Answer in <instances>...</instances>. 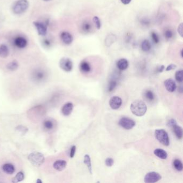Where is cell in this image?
Segmentation results:
<instances>
[{
  "mask_svg": "<svg viewBox=\"0 0 183 183\" xmlns=\"http://www.w3.org/2000/svg\"><path fill=\"white\" fill-rule=\"evenodd\" d=\"M131 111L134 115L138 117H142L146 114L147 107L144 101L140 100H136L131 105Z\"/></svg>",
  "mask_w": 183,
  "mask_h": 183,
  "instance_id": "cell-1",
  "label": "cell"
},
{
  "mask_svg": "<svg viewBox=\"0 0 183 183\" xmlns=\"http://www.w3.org/2000/svg\"><path fill=\"white\" fill-rule=\"evenodd\" d=\"M29 2L27 0H17L14 3L12 7V10L14 14L21 15L23 14L28 9Z\"/></svg>",
  "mask_w": 183,
  "mask_h": 183,
  "instance_id": "cell-2",
  "label": "cell"
},
{
  "mask_svg": "<svg viewBox=\"0 0 183 183\" xmlns=\"http://www.w3.org/2000/svg\"><path fill=\"white\" fill-rule=\"evenodd\" d=\"M28 160L33 166L39 167L44 163L45 157L41 152H33L29 155Z\"/></svg>",
  "mask_w": 183,
  "mask_h": 183,
  "instance_id": "cell-3",
  "label": "cell"
},
{
  "mask_svg": "<svg viewBox=\"0 0 183 183\" xmlns=\"http://www.w3.org/2000/svg\"><path fill=\"white\" fill-rule=\"evenodd\" d=\"M32 79L36 83L43 82L46 80L47 73L46 70L42 68H37L33 70L31 74Z\"/></svg>",
  "mask_w": 183,
  "mask_h": 183,
  "instance_id": "cell-4",
  "label": "cell"
},
{
  "mask_svg": "<svg viewBox=\"0 0 183 183\" xmlns=\"http://www.w3.org/2000/svg\"><path fill=\"white\" fill-rule=\"evenodd\" d=\"M155 136L159 142L165 146L169 145V138L167 132L164 129H156L155 132Z\"/></svg>",
  "mask_w": 183,
  "mask_h": 183,
  "instance_id": "cell-5",
  "label": "cell"
},
{
  "mask_svg": "<svg viewBox=\"0 0 183 183\" xmlns=\"http://www.w3.org/2000/svg\"><path fill=\"white\" fill-rule=\"evenodd\" d=\"M33 25L35 26L38 33L39 35L45 36L47 33V21L43 22L41 21H35L33 22Z\"/></svg>",
  "mask_w": 183,
  "mask_h": 183,
  "instance_id": "cell-6",
  "label": "cell"
},
{
  "mask_svg": "<svg viewBox=\"0 0 183 183\" xmlns=\"http://www.w3.org/2000/svg\"><path fill=\"white\" fill-rule=\"evenodd\" d=\"M59 66L63 70L66 72H70L73 68L72 61L68 58H63L59 61Z\"/></svg>",
  "mask_w": 183,
  "mask_h": 183,
  "instance_id": "cell-7",
  "label": "cell"
},
{
  "mask_svg": "<svg viewBox=\"0 0 183 183\" xmlns=\"http://www.w3.org/2000/svg\"><path fill=\"white\" fill-rule=\"evenodd\" d=\"M162 178L160 174L156 172H150L147 173L144 178V181L146 183H156Z\"/></svg>",
  "mask_w": 183,
  "mask_h": 183,
  "instance_id": "cell-8",
  "label": "cell"
},
{
  "mask_svg": "<svg viewBox=\"0 0 183 183\" xmlns=\"http://www.w3.org/2000/svg\"><path fill=\"white\" fill-rule=\"evenodd\" d=\"M119 125L123 128L127 130L132 129L135 125V122L132 119L127 117H124L120 119Z\"/></svg>",
  "mask_w": 183,
  "mask_h": 183,
  "instance_id": "cell-9",
  "label": "cell"
},
{
  "mask_svg": "<svg viewBox=\"0 0 183 183\" xmlns=\"http://www.w3.org/2000/svg\"><path fill=\"white\" fill-rule=\"evenodd\" d=\"M60 39L65 45H70L74 40V38L71 33L67 31H63L60 34Z\"/></svg>",
  "mask_w": 183,
  "mask_h": 183,
  "instance_id": "cell-10",
  "label": "cell"
},
{
  "mask_svg": "<svg viewBox=\"0 0 183 183\" xmlns=\"http://www.w3.org/2000/svg\"><path fill=\"white\" fill-rule=\"evenodd\" d=\"M14 44L18 49H24L27 46V40L24 37L18 36L14 39Z\"/></svg>",
  "mask_w": 183,
  "mask_h": 183,
  "instance_id": "cell-11",
  "label": "cell"
},
{
  "mask_svg": "<svg viewBox=\"0 0 183 183\" xmlns=\"http://www.w3.org/2000/svg\"><path fill=\"white\" fill-rule=\"evenodd\" d=\"M122 104V100L120 97L115 96L111 98L109 101V105L113 110L118 109Z\"/></svg>",
  "mask_w": 183,
  "mask_h": 183,
  "instance_id": "cell-12",
  "label": "cell"
},
{
  "mask_svg": "<svg viewBox=\"0 0 183 183\" xmlns=\"http://www.w3.org/2000/svg\"><path fill=\"white\" fill-rule=\"evenodd\" d=\"M93 29V26L92 23L88 21H84L81 25V31L84 34L91 32Z\"/></svg>",
  "mask_w": 183,
  "mask_h": 183,
  "instance_id": "cell-13",
  "label": "cell"
},
{
  "mask_svg": "<svg viewBox=\"0 0 183 183\" xmlns=\"http://www.w3.org/2000/svg\"><path fill=\"white\" fill-rule=\"evenodd\" d=\"M53 119L50 118H47L45 119L43 122V127L44 130L47 132H50L53 130L54 129L55 124Z\"/></svg>",
  "mask_w": 183,
  "mask_h": 183,
  "instance_id": "cell-14",
  "label": "cell"
},
{
  "mask_svg": "<svg viewBox=\"0 0 183 183\" xmlns=\"http://www.w3.org/2000/svg\"><path fill=\"white\" fill-rule=\"evenodd\" d=\"M164 85L166 89L170 92H172L176 89V84L171 78H168L164 82Z\"/></svg>",
  "mask_w": 183,
  "mask_h": 183,
  "instance_id": "cell-15",
  "label": "cell"
},
{
  "mask_svg": "<svg viewBox=\"0 0 183 183\" xmlns=\"http://www.w3.org/2000/svg\"><path fill=\"white\" fill-rule=\"evenodd\" d=\"M80 70L81 72L87 74L92 71V66L87 61H82L80 63Z\"/></svg>",
  "mask_w": 183,
  "mask_h": 183,
  "instance_id": "cell-16",
  "label": "cell"
},
{
  "mask_svg": "<svg viewBox=\"0 0 183 183\" xmlns=\"http://www.w3.org/2000/svg\"><path fill=\"white\" fill-rule=\"evenodd\" d=\"M73 104L72 103H67L65 104L61 109V112L63 115L64 116H68L70 115V114L72 112L73 110Z\"/></svg>",
  "mask_w": 183,
  "mask_h": 183,
  "instance_id": "cell-17",
  "label": "cell"
},
{
  "mask_svg": "<svg viewBox=\"0 0 183 183\" xmlns=\"http://www.w3.org/2000/svg\"><path fill=\"white\" fill-rule=\"evenodd\" d=\"M116 66H117V68H118L119 70H126L129 66V61L127 60L126 59H119V60L117 61V63H116Z\"/></svg>",
  "mask_w": 183,
  "mask_h": 183,
  "instance_id": "cell-18",
  "label": "cell"
},
{
  "mask_svg": "<svg viewBox=\"0 0 183 183\" xmlns=\"http://www.w3.org/2000/svg\"><path fill=\"white\" fill-rule=\"evenodd\" d=\"M67 162L64 160H58L53 164V167L59 171H61L66 168Z\"/></svg>",
  "mask_w": 183,
  "mask_h": 183,
  "instance_id": "cell-19",
  "label": "cell"
},
{
  "mask_svg": "<svg viewBox=\"0 0 183 183\" xmlns=\"http://www.w3.org/2000/svg\"><path fill=\"white\" fill-rule=\"evenodd\" d=\"M116 40H117V36L114 34L110 33L105 38V45L107 47H110Z\"/></svg>",
  "mask_w": 183,
  "mask_h": 183,
  "instance_id": "cell-20",
  "label": "cell"
},
{
  "mask_svg": "<svg viewBox=\"0 0 183 183\" xmlns=\"http://www.w3.org/2000/svg\"><path fill=\"white\" fill-rule=\"evenodd\" d=\"M141 49L144 52H149L152 49V44L147 39H144L141 44Z\"/></svg>",
  "mask_w": 183,
  "mask_h": 183,
  "instance_id": "cell-21",
  "label": "cell"
},
{
  "mask_svg": "<svg viewBox=\"0 0 183 183\" xmlns=\"http://www.w3.org/2000/svg\"><path fill=\"white\" fill-rule=\"evenodd\" d=\"M154 154L156 155L157 157L160 158L162 160H166L167 158V152L165 150L161 149V148H157L154 151Z\"/></svg>",
  "mask_w": 183,
  "mask_h": 183,
  "instance_id": "cell-22",
  "label": "cell"
},
{
  "mask_svg": "<svg viewBox=\"0 0 183 183\" xmlns=\"http://www.w3.org/2000/svg\"><path fill=\"white\" fill-rule=\"evenodd\" d=\"M9 54V50L8 46L5 44L0 45V57L6 58Z\"/></svg>",
  "mask_w": 183,
  "mask_h": 183,
  "instance_id": "cell-23",
  "label": "cell"
},
{
  "mask_svg": "<svg viewBox=\"0 0 183 183\" xmlns=\"http://www.w3.org/2000/svg\"><path fill=\"white\" fill-rule=\"evenodd\" d=\"M2 169L5 173L9 175H12V173H14L15 170L14 166L10 163L5 164L3 166Z\"/></svg>",
  "mask_w": 183,
  "mask_h": 183,
  "instance_id": "cell-24",
  "label": "cell"
},
{
  "mask_svg": "<svg viewBox=\"0 0 183 183\" xmlns=\"http://www.w3.org/2000/svg\"><path fill=\"white\" fill-rule=\"evenodd\" d=\"M172 129L176 137L178 139H181L183 138V129H181V127L176 125L172 127Z\"/></svg>",
  "mask_w": 183,
  "mask_h": 183,
  "instance_id": "cell-25",
  "label": "cell"
},
{
  "mask_svg": "<svg viewBox=\"0 0 183 183\" xmlns=\"http://www.w3.org/2000/svg\"><path fill=\"white\" fill-rule=\"evenodd\" d=\"M84 163L86 164V166H87L88 170L89 171L90 174H92V162H91V158L90 157L89 155L88 154L85 155V156L84 157L83 160Z\"/></svg>",
  "mask_w": 183,
  "mask_h": 183,
  "instance_id": "cell-26",
  "label": "cell"
},
{
  "mask_svg": "<svg viewBox=\"0 0 183 183\" xmlns=\"http://www.w3.org/2000/svg\"><path fill=\"white\" fill-rule=\"evenodd\" d=\"M144 96L146 100L149 101H154L155 98L154 92L150 90H147L144 92Z\"/></svg>",
  "mask_w": 183,
  "mask_h": 183,
  "instance_id": "cell-27",
  "label": "cell"
},
{
  "mask_svg": "<svg viewBox=\"0 0 183 183\" xmlns=\"http://www.w3.org/2000/svg\"><path fill=\"white\" fill-rule=\"evenodd\" d=\"M18 67H19L18 63L17 61L15 60L12 61L10 63H9L7 66V68L8 70H10V71H15L17 69Z\"/></svg>",
  "mask_w": 183,
  "mask_h": 183,
  "instance_id": "cell-28",
  "label": "cell"
},
{
  "mask_svg": "<svg viewBox=\"0 0 183 183\" xmlns=\"http://www.w3.org/2000/svg\"><path fill=\"white\" fill-rule=\"evenodd\" d=\"M150 38L152 43L155 44H158L160 43V38L158 33L155 31H152L150 32Z\"/></svg>",
  "mask_w": 183,
  "mask_h": 183,
  "instance_id": "cell-29",
  "label": "cell"
},
{
  "mask_svg": "<svg viewBox=\"0 0 183 183\" xmlns=\"http://www.w3.org/2000/svg\"><path fill=\"white\" fill-rule=\"evenodd\" d=\"M173 164L175 168L178 171H181L183 170V164L181 160L176 159L173 161Z\"/></svg>",
  "mask_w": 183,
  "mask_h": 183,
  "instance_id": "cell-30",
  "label": "cell"
},
{
  "mask_svg": "<svg viewBox=\"0 0 183 183\" xmlns=\"http://www.w3.org/2000/svg\"><path fill=\"white\" fill-rule=\"evenodd\" d=\"M173 35H174V33H173V31L171 29H167L164 30V36L166 39H167V40L171 39L173 38Z\"/></svg>",
  "mask_w": 183,
  "mask_h": 183,
  "instance_id": "cell-31",
  "label": "cell"
},
{
  "mask_svg": "<svg viewBox=\"0 0 183 183\" xmlns=\"http://www.w3.org/2000/svg\"><path fill=\"white\" fill-rule=\"evenodd\" d=\"M24 178V173L22 172H20L16 175L15 177L12 178V181L13 183H18V182H20L21 181L23 180Z\"/></svg>",
  "mask_w": 183,
  "mask_h": 183,
  "instance_id": "cell-32",
  "label": "cell"
},
{
  "mask_svg": "<svg viewBox=\"0 0 183 183\" xmlns=\"http://www.w3.org/2000/svg\"><path fill=\"white\" fill-rule=\"evenodd\" d=\"M92 21L94 23V25L95 26L96 28L98 30H100L101 27V23L100 18L98 16H94L92 18Z\"/></svg>",
  "mask_w": 183,
  "mask_h": 183,
  "instance_id": "cell-33",
  "label": "cell"
},
{
  "mask_svg": "<svg viewBox=\"0 0 183 183\" xmlns=\"http://www.w3.org/2000/svg\"><path fill=\"white\" fill-rule=\"evenodd\" d=\"M176 80L179 83L183 82V70H177L175 74Z\"/></svg>",
  "mask_w": 183,
  "mask_h": 183,
  "instance_id": "cell-34",
  "label": "cell"
},
{
  "mask_svg": "<svg viewBox=\"0 0 183 183\" xmlns=\"http://www.w3.org/2000/svg\"><path fill=\"white\" fill-rule=\"evenodd\" d=\"M117 85V81L115 80H111L110 81L108 86V91L109 92H112L115 89Z\"/></svg>",
  "mask_w": 183,
  "mask_h": 183,
  "instance_id": "cell-35",
  "label": "cell"
},
{
  "mask_svg": "<svg viewBox=\"0 0 183 183\" xmlns=\"http://www.w3.org/2000/svg\"><path fill=\"white\" fill-rule=\"evenodd\" d=\"M42 44H43V46L45 48H49L52 46V43L51 40L47 39V38H45V39H43Z\"/></svg>",
  "mask_w": 183,
  "mask_h": 183,
  "instance_id": "cell-36",
  "label": "cell"
},
{
  "mask_svg": "<svg viewBox=\"0 0 183 183\" xmlns=\"http://www.w3.org/2000/svg\"><path fill=\"white\" fill-rule=\"evenodd\" d=\"M114 164V160L112 158H107L105 160V164L108 167H111Z\"/></svg>",
  "mask_w": 183,
  "mask_h": 183,
  "instance_id": "cell-37",
  "label": "cell"
},
{
  "mask_svg": "<svg viewBox=\"0 0 183 183\" xmlns=\"http://www.w3.org/2000/svg\"><path fill=\"white\" fill-rule=\"evenodd\" d=\"M177 125V122L174 119H171L168 121L167 123V126L169 127H172L174 126L175 125Z\"/></svg>",
  "mask_w": 183,
  "mask_h": 183,
  "instance_id": "cell-38",
  "label": "cell"
},
{
  "mask_svg": "<svg viewBox=\"0 0 183 183\" xmlns=\"http://www.w3.org/2000/svg\"><path fill=\"white\" fill-rule=\"evenodd\" d=\"M76 147L75 146H73L72 147L71 149H70V158H73L75 156V152H76Z\"/></svg>",
  "mask_w": 183,
  "mask_h": 183,
  "instance_id": "cell-39",
  "label": "cell"
},
{
  "mask_svg": "<svg viewBox=\"0 0 183 183\" xmlns=\"http://www.w3.org/2000/svg\"><path fill=\"white\" fill-rule=\"evenodd\" d=\"M177 67V66L175 64H170L166 68V71L168 72V71H170V70H173L175 69Z\"/></svg>",
  "mask_w": 183,
  "mask_h": 183,
  "instance_id": "cell-40",
  "label": "cell"
},
{
  "mask_svg": "<svg viewBox=\"0 0 183 183\" xmlns=\"http://www.w3.org/2000/svg\"><path fill=\"white\" fill-rule=\"evenodd\" d=\"M178 32L181 37H183V24H181L178 27Z\"/></svg>",
  "mask_w": 183,
  "mask_h": 183,
  "instance_id": "cell-41",
  "label": "cell"
},
{
  "mask_svg": "<svg viewBox=\"0 0 183 183\" xmlns=\"http://www.w3.org/2000/svg\"><path fill=\"white\" fill-rule=\"evenodd\" d=\"M141 23L143 25V26H147L148 25H149L150 22L148 21V20H146V19H142L141 21Z\"/></svg>",
  "mask_w": 183,
  "mask_h": 183,
  "instance_id": "cell-42",
  "label": "cell"
},
{
  "mask_svg": "<svg viewBox=\"0 0 183 183\" xmlns=\"http://www.w3.org/2000/svg\"><path fill=\"white\" fill-rule=\"evenodd\" d=\"M120 1L123 4L128 5L132 2V0H120Z\"/></svg>",
  "mask_w": 183,
  "mask_h": 183,
  "instance_id": "cell-43",
  "label": "cell"
},
{
  "mask_svg": "<svg viewBox=\"0 0 183 183\" xmlns=\"http://www.w3.org/2000/svg\"><path fill=\"white\" fill-rule=\"evenodd\" d=\"M164 68H165V67H164V66L163 65H162V66H161L158 67L157 68L158 72H163V71L164 69Z\"/></svg>",
  "mask_w": 183,
  "mask_h": 183,
  "instance_id": "cell-44",
  "label": "cell"
},
{
  "mask_svg": "<svg viewBox=\"0 0 183 183\" xmlns=\"http://www.w3.org/2000/svg\"><path fill=\"white\" fill-rule=\"evenodd\" d=\"M37 183H42V181H41V180L40 179H38L37 180Z\"/></svg>",
  "mask_w": 183,
  "mask_h": 183,
  "instance_id": "cell-45",
  "label": "cell"
},
{
  "mask_svg": "<svg viewBox=\"0 0 183 183\" xmlns=\"http://www.w3.org/2000/svg\"><path fill=\"white\" fill-rule=\"evenodd\" d=\"M43 1H50V0H43Z\"/></svg>",
  "mask_w": 183,
  "mask_h": 183,
  "instance_id": "cell-46",
  "label": "cell"
}]
</instances>
